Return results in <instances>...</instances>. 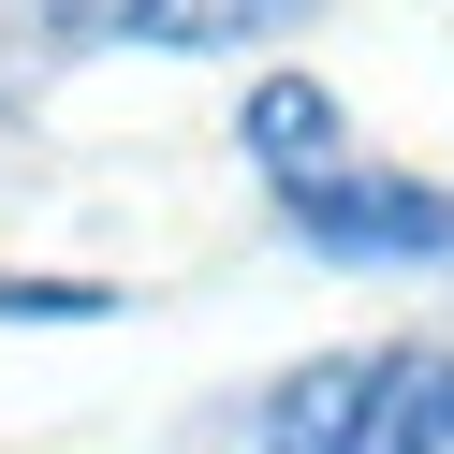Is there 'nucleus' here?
I'll return each instance as SVG.
<instances>
[{
  "label": "nucleus",
  "instance_id": "nucleus-1",
  "mask_svg": "<svg viewBox=\"0 0 454 454\" xmlns=\"http://www.w3.org/2000/svg\"><path fill=\"white\" fill-rule=\"evenodd\" d=\"M264 454H454V337L323 352L264 395Z\"/></svg>",
  "mask_w": 454,
  "mask_h": 454
},
{
  "label": "nucleus",
  "instance_id": "nucleus-3",
  "mask_svg": "<svg viewBox=\"0 0 454 454\" xmlns=\"http://www.w3.org/2000/svg\"><path fill=\"white\" fill-rule=\"evenodd\" d=\"M235 147H249V176H264V191H308V176L352 161V118H337L323 74H264V89L235 103Z\"/></svg>",
  "mask_w": 454,
  "mask_h": 454
},
{
  "label": "nucleus",
  "instance_id": "nucleus-4",
  "mask_svg": "<svg viewBox=\"0 0 454 454\" xmlns=\"http://www.w3.org/2000/svg\"><path fill=\"white\" fill-rule=\"evenodd\" d=\"M308 0H59L74 44H264Z\"/></svg>",
  "mask_w": 454,
  "mask_h": 454
},
{
  "label": "nucleus",
  "instance_id": "nucleus-2",
  "mask_svg": "<svg viewBox=\"0 0 454 454\" xmlns=\"http://www.w3.org/2000/svg\"><path fill=\"white\" fill-rule=\"evenodd\" d=\"M278 220H294L323 264H454V191L381 176V161H337V176L278 191Z\"/></svg>",
  "mask_w": 454,
  "mask_h": 454
},
{
  "label": "nucleus",
  "instance_id": "nucleus-5",
  "mask_svg": "<svg viewBox=\"0 0 454 454\" xmlns=\"http://www.w3.org/2000/svg\"><path fill=\"white\" fill-rule=\"evenodd\" d=\"M74 59V30H59V0H0V103H44V74Z\"/></svg>",
  "mask_w": 454,
  "mask_h": 454
}]
</instances>
